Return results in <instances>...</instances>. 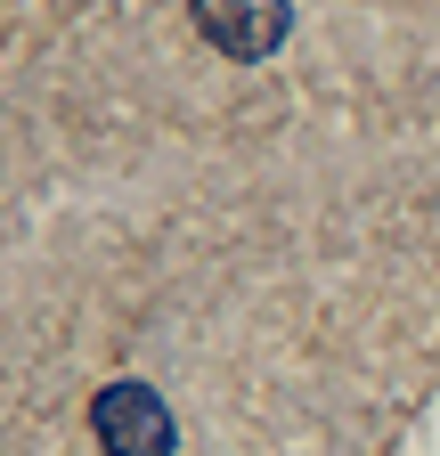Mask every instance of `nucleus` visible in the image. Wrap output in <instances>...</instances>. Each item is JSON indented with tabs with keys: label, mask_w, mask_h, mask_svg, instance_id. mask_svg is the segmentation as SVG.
<instances>
[{
	"label": "nucleus",
	"mask_w": 440,
	"mask_h": 456,
	"mask_svg": "<svg viewBox=\"0 0 440 456\" xmlns=\"http://www.w3.org/2000/svg\"><path fill=\"white\" fill-rule=\"evenodd\" d=\"M196 9V25H204V41L220 49V57H278L286 49V33H294V0H188Z\"/></svg>",
	"instance_id": "2"
},
{
	"label": "nucleus",
	"mask_w": 440,
	"mask_h": 456,
	"mask_svg": "<svg viewBox=\"0 0 440 456\" xmlns=\"http://www.w3.org/2000/svg\"><path fill=\"white\" fill-rule=\"evenodd\" d=\"M90 432H98L106 456H172V448H180L163 391H147V383H131V375L106 383V391L90 399Z\"/></svg>",
	"instance_id": "1"
}]
</instances>
